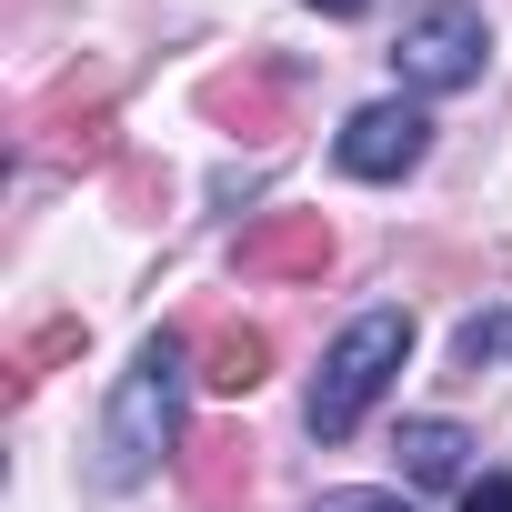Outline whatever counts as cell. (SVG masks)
I'll return each instance as SVG.
<instances>
[{
    "label": "cell",
    "instance_id": "16",
    "mask_svg": "<svg viewBox=\"0 0 512 512\" xmlns=\"http://www.w3.org/2000/svg\"><path fill=\"white\" fill-rule=\"evenodd\" d=\"M312 11H332V21H352V11H372V0H312Z\"/></svg>",
    "mask_w": 512,
    "mask_h": 512
},
{
    "label": "cell",
    "instance_id": "12",
    "mask_svg": "<svg viewBox=\"0 0 512 512\" xmlns=\"http://www.w3.org/2000/svg\"><path fill=\"white\" fill-rule=\"evenodd\" d=\"M452 362H462V372H482V362H512V312H472V322L452 332Z\"/></svg>",
    "mask_w": 512,
    "mask_h": 512
},
{
    "label": "cell",
    "instance_id": "2",
    "mask_svg": "<svg viewBox=\"0 0 512 512\" xmlns=\"http://www.w3.org/2000/svg\"><path fill=\"white\" fill-rule=\"evenodd\" d=\"M402 352H412V312H362V322L322 352V382H312V432H322V442H342V432L382 402V382L402 372Z\"/></svg>",
    "mask_w": 512,
    "mask_h": 512
},
{
    "label": "cell",
    "instance_id": "9",
    "mask_svg": "<svg viewBox=\"0 0 512 512\" xmlns=\"http://www.w3.org/2000/svg\"><path fill=\"white\" fill-rule=\"evenodd\" d=\"M81 352H91V322H81V312H71V322H41L11 362H0V402H31V392H41L61 362H81Z\"/></svg>",
    "mask_w": 512,
    "mask_h": 512
},
{
    "label": "cell",
    "instance_id": "10",
    "mask_svg": "<svg viewBox=\"0 0 512 512\" xmlns=\"http://www.w3.org/2000/svg\"><path fill=\"white\" fill-rule=\"evenodd\" d=\"M201 382H211V392H231V402H241V392H262V382H272V332L221 322V332L201 342Z\"/></svg>",
    "mask_w": 512,
    "mask_h": 512
},
{
    "label": "cell",
    "instance_id": "8",
    "mask_svg": "<svg viewBox=\"0 0 512 512\" xmlns=\"http://www.w3.org/2000/svg\"><path fill=\"white\" fill-rule=\"evenodd\" d=\"M201 111H211L221 131H241V141H282V131H292V91H282V71H262V61L211 71V81H201Z\"/></svg>",
    "mask_w": 512,
    "mask_h": 512
},
{
    "label": "cell",
    "instance_id": "3",
    "mask_svg": "<svg viewBox=\"0 0 512 512\" xmlns=\"http://www.w3.org/2000/svg\"><path fill=\"white\" fill-rule=\"evenodd\" d=\"M21 141H31L41 161H61V171H111V161H121V111H111V81H101V71L61 81L51 101H31Z\"/></svg>",
    "mask_w": 512,
    "mask_h": 512
},
{
    "label": "cell",
    "instance_id": "5",
    "mask_svg": "<svg viewBox=\"0 0 512 512\" xmlns=\"http://www.w3.org/2000/svg\"><path fill=\"white\" fill-rule=\"evenodd\" d=\"M231 262H241L251 282H322V272L342 262V241H332L322 211H262V221L231 241Z\"/></svg>",
    "mask_w": 512,
    "mask_h": 512
},
{
    "label": "cell",
    "instance_id": "6",
    "mask_svg": "<svg viewBox=\"0 0 512 512\" xmlns=\"http://www.w3.org/2000/svg\"><path fill=\"white\" fill-rule=\"evenodd\" d=\"M342 171L352 181H402L422 151H432V121H422V101H372V111H352L342 121Z\"/></svg>",
    "mask_w": 512,
    "mask_h": 512
},
{
    "label": "cell",
    "instance_id": "14",
    "mask_svg": "<svg viewBox=\"0 0 512 512\" xmlns=\"http://www.w3.org/2000/svg\"><path fill=\"white\" fill-rule=\"evenodd\" d=\"M462 512H512V482L492 472V482H462Z\"/></svg>",
    "mask_w": 512,
    "mask_h": 512
},
{
    "label": "cell",
    "instance_id": "7",
    "mask_svg": "<svg viewBox=\"0 0 512 512\" xmlns=\"http://www.w3.org/2000/svg\"><path fill=\"white\" fill-rule=\"evenodd\" d=\"M251 452H262V442H251L241 422H201V432L181 442V482H191V502H201V512H241V502H251V472H262Z\"/></svg>",
    "mask_w": 512,
    "mask_h": 512
},
{
    "label": "cell",
    "instance_id": "4",
    "mask_svg": "<svg viewBox=\"0 0 512 512\" xmlns=\"http://www.w3.org/2000/svg\"><path fill=\"white\" fill-rule=\"evenodd\" d=\"M482 11L472 0H422V11L402 21V41H392V71L412 81V91H462V81H482Z\"/></svg>",
    "mask_w": 512,
    "mask_h": 512
},
{
    "label": "cell",
    "instance_id": "15",
    "mask_svg": "<svg viewBox=\"0 0 512 512\" xmlns=\"http://www.w3.org/2000/svg\"><path fill=\"white\" fill-rule=\"evenodd\" d=\"M312 512H412V502H392V492H332V502H312Z\"/></svg>",
    "mask_w": 512,
    "mask_h": 512
},
{
    "label": "cell",
    "instance_id": "13",
    "mask_svg": "<svg viewBox=\"0 0 512 512\" xmlns=\"http://www.w3.org/2000/svg\"><path fill=\"white\" fill-rule=\"evenodd\" d=\"M111 201H121V211H131V221H161V201H171V181H161V171H141V161H131V171H111Z\"/></svg>",
    "mask_w": 512,
    "mask_h": 512
},
{
    "label": "cell",
    "instance_id": "11",
    "mask_svg": "<svg viewBox=\"0 0 512 512\" xmlns=\"http://www.w3.org/2000/svg\"><path fill=\"white\" fill-rule=\"evenodd\" d=\"M402 472L432 482V492H452V482L472 472V432H462V422H402Z\"/></svg>",
    "mask_w": 512,
    "mask_h": 512
},
{
    "label": "cell",
    "instance_id": "1",
    "mask_svg": "<svg viewBox=\"0 0 512 512\" xmlns=\"http://www.w3.org/2000/svg\"><path fill=\"white\" fill-rule=\"evenodd\" d=\"M171 432H181V342L151 332L141 362H131L121 392H111V422H101V482H111V492L151 482V462L171 452Z\"/></svg>",
    "mask_w": 512,
    "mask_h": 512
}]
</instances>
